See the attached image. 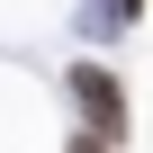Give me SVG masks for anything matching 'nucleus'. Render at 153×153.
Returning <instances> with one entry per match:
<instances>
[{"instance_id": "obj_1", "label": "nucleus", "mask_w": 153, "mask_h": 153, "mask_svg": "<svg viewBox=\"0 0 153 153\" xmlns=\"http://www.w3.org/2000/svg\"><path fill=\"white\" fill-rule=\"evenodd\" d=\"M72 99H81L90 135H126V90H117V72H99V63H72Z\"/></svg>"}, {"instance_id": "obj_2", "label": "nucleus", "mask_w": 153, "mask_h": 153, "mask_svg": "<svg viewBox=\"0 0 153 153\" xmlns=\"http://www.w3.org/2000/svg\"><path fill=\"white\" fill-rule=\"evenodd\" d=\"M72 153H117V135H90V126H81V135H72Z\"/></svg>"}]
</instances>
